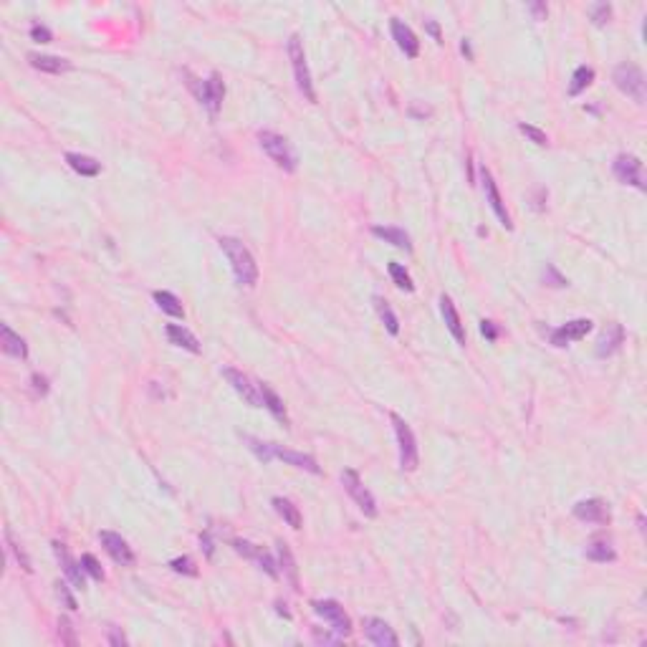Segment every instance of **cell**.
Returning <instances> with one entry per match:
<instances>
[{"label": "cell", "mask_w": 647, "mask_h": 647, "mask_svg": "<svg viewBox=\"0 0 647 647\" xmlns=\"http://www.w3.org/2000/svg\"><path fill=\"white\" fill-rule=\"evenodd\" d=\"M31 39H33V41H39V43H48V41L54 39V36H51V31H48L46 25H39V23H36V25L31 28Z\"/></svg>", "instance_id": "cell-45"}, {"label": "cell", "mask_w": 647, "mask_h": 647, "mask_svg": "<svg viewBox=\"0 0 647 647\" xmlns=\"http://www.w3.org/2000/svg\"><path fill=\"white\" fill-rule=\"evenodd\" d=\"M612 81H615V86L622 94L630 96L632 102L645 104V96H647L645 74H642L639 66H635V63H619V66L612 71Z\"/></svg>", "instance_id": "cell-3"}, {"label": "cell", "mask_w": 647, "mask_h": 647, "mask_svg": "<svg viewBox=\"0 0 647 647\" xmlns=\"http://www.w3.org/2000/svg\"><path fill=\"white\" fill-rule=\"evenodd\" d=\"M66 162L74 172H78L81 177H96L102 172V164L96 162L94 157H86V155H76V152H69L66 155Z\"/></svg>", "instance_id": "cell-26"}, {"label": "cell", "mask_w": 647, "mask_h": 647, "mask_svg": "<svg viewBox=\"0 0 647 647\" xmlns=\"http://www.w3.org/2000/svg\"><path fill=\"white\" fill-rule=\"evenodd\" d=\"M518 129H521V132L526 134V137H529L534 144H538V147H546V144H549V137H546V132H541L538 127L523 124V122H521V124H518Z\"/></svg>", "instance_id": "cell-38"}, {"label": "cell", "mask_w": 647, "mask_h": 647, "mask_svg": "<svg viewBox=\"0 0 647 647\" xmlns=\"http://www.w3.org/2000/svg\"><path fill=\"white\" fill-rule=\"evenodd\" d=\"M155 301L164 314H170L175 319H182V316H185V309L179 304V298L175 296V294H170V291H155Z\"/></svg>", "instance_id": "cell-31"}, {"label": "cell", "mask_w": 647, "mask_h": 647, "mask_svg": "<svg viewBox=\"0 0 647 647\" xmlns=\"http://www.w3.org/2000/svg\"><path fill=\"white\" fill-rule=\"evenodd\" d=\"M245 443H248L250 450L256 452V458H258V460H263V463H271V460H273V448H271V443H261L258 437H250V435H245Z\"/></svg>", "instance_id": "cell-35"}, {"label": "cell", "mask_w": 647, "mask_h": 647, "mask_svg": "<svg viewBox=\"0 0 647 647\" xmlns=\"http://www.w3.org/2000/svg\"><path fill=\"white\" fill-rule=\"evenodd\" d=\"M342 483H344V491L349 493L351 498H354V503L362 508V514L369 516V518H375V516H377V501H375V496L369 493V488L362 483V478H359L357 470H351V468L344 470V473H342Z\"/></svg>", "instance_id": "cell-7"}, {"label": "cell", "mask_w": 647, "mask_h": 647, "mask_svg": "<svg viewBox=\"0 0 647 647\" xmlns=\"http://www.w3.org/2000/svg\"><path fill=\"white\" fill-rule=\"evenodd\" d=\"M99 541H102L104 551L109 553V556L117 564H122V567H132V564H134L132 546L127 544V541L119 536V534H114V531H102V534H99Z\"/></svg>", "instance_id": "cell-10"}, {"label": "cell", "mask_w": 647, "mask_h": 647, "mask_svg": "<svg viewBox=\"0 0 647 647\" xmlns=\"http://www.w3.org/2000/svg\"><path fill=\"white\" fill-rule=\"evenodd\" d=\"M410 114H413V117H428L430 109H417V107H413V109H410Z\"/></svg>", "instance_id": "cell-53"}, {"label": "cell", "mask_w": 647, "mask_h": 647, "mask_svg": "<svg viewBox=\"0 0 647 647\" xmlns=\"http://www.w3.org/2000/svg\"><path fill=\"white\" fill-rule=\"evenodd\" d=\"M544 281L549 283V286H553V289H564V286H569V281H567V278H564L562 273L556 271L551 263L544 268Z\"/></svg>", "instance_id": "cell-39"}, {"label": "cell", "mask_w": 647, "mask_h": 647, "mask_svg": "<svg viewBox=\"0 0 647 647\" xmlns=\"http://www.w3.org/2000/svg\"><path fill=\"white\" fill-rule=\"evenodd\" d=\"M574 516H577L579 521L586 523H609V508L602 498L579 501L577 506H574Z\"/></svg>", "instance_id": "cell-16"}, {"label": "cell", "mask_w": 647, "mask_h": 647, "mask_svg": "<svg viewBox=\"0 0 647 647\" xmlns=\"http://www.w3.org/2000/svg\"><path fill=\"white\" fill-rule=\"evenodd\" d=\"M460 51H463V54L468 56V58H473V51H470V43H468V39H463V43H460Z\"/></svg>", "instance_id": "cell-52"}, {"label": "cell", "mask_w": 647, "mask_h": 647, "mask_svg": "<svg viewBox=\"0 0 647 647\" xmlns=\"http://www.w3.org/2000/svg\"><path fill=\"white\" fill-rule=\"evenodd\" d=\"M235 551L243 553V556H248V559H253V562L261 567V569L268 574V577H278V569H276V562H273L271 556L261 549V546L250 544V541H233Z\"/></svg>", "instance_id": "cell-19"}, {"label": "cell", "mask_w": 647, "mask_h": 647, "mask_svg": "<svg viewBox=\"0 0 647 647\" xmlns=\"http://www.w3.org/2000/svg\"><path fill=\"white\" fill-rule=\"evenodd\" d=\"M258 144L263 147V152L271 157L273 162L283 167L286 172H294L298 167V157L291 147V142L286 137L276 132H258Z\"/></svg>", "instance_id": "cell-2"}, {"label": "cell", "mask_w": 647, "mask_h": 647, "mask_svg": "<svg viewBox=\"0 0 647 647\" xmlns=\"http://www.w3.org/2000/svg\"><path fill=\"white\" fill-rule=\"evenodd\" d=\"M372 233L377 235V238H382L384 243H390V245H395V248H402V250H413V243H410V235L402 230V228H392V226H375L372 228Z\"/></svg>", "instance_id": "cell-25"}, {"label": "cell", "mask_w": 647, "mask_h": 647, "mask_svg": "<svg viewBox=\"0 0 647 647\" xmlns=\"http://www.w3.org/2000/svg\"><path fill=\"white\" fill-rule=\"evenodd\" d=\"M289 58H291V66H294V76H296L298 91H301L309 102H316L311 71H309V63H306V54H304V43H301L298 36H291L289 39Z\"/></svg>", "instance_id": "cell-5"}, {"label": "cell", "mask_w": 647, "mask_h": 647, "mask_svg": "<svg viewBox=\"0 0 647 647\" xmlns=\"http://www.w3.org/2000/svg\"><path fill=\"white\" fill-rule=\"evenodd\" d=\"M218 243H220V248H223V253L228 256V261H230L235 281L241 283V286H256L258 263H256V258H253V253H250L238 238H230V235H223Z\"/></svg>", "instance_id": "cell-1"}, {"label": "cell", "mask_w": 647, "mask_h": 647, "mask_svg": "<svg viewBox=\"0 0 647 647\" xmlns=\"http://www.w3.org/2000/svg\"><path fill=\"white\" fill-rule=\"evenodd\" d=\"M271 448H273V458H281L283 463H289V465H294V468L309 470V473H314V476H319V473H321L319 463H316L311 455L289 450V448H281V445H276V443H271Z\"/></svg>", "instance_id": "cell-18"}, {"label": "cell", "mask_w": 647, "mask_h": 647, "mask_svg": "<svg viewBox=\"0 0 647 647\" xmlns=\"http://www.w3.org/2000/svg\"><path fill=\"white\" fill-rule=\"evenodd\" d=\"M314 642L316 645H339L342 642V635H331V632H321L319 627H314Z\"/></svg>", "instance_id": "cell-42"}, {"label": "cell", "mask_w": 647, "mask_h": 647, "mask_svg": "<svg viewBox=\"0 0 647 647\" xmlns=\"http://www.w3.org/2000/svg\"><path fill=\"white\" fill-rule=\"evenodd\" d=\"M31 382H33V390H36V395H46V392H48V380H46V377L33 375Z\"/></svg>", "instance_id": "cell-48"}, {"label": "cell", "mask_w": 647, "mask_h": 647, "mask_svg": "<svg viewBox=\"0 0 647 647\" xmlns=\"http://www.w3.org/2000/svg\"><path fill=\"white\" fill-rule=\"evenodd\" d=\"M592 81H594V69H589V66H579V69L574 71V76H571L569 94L571 96H579L586 89V86L592 84Z\"/></svg>", "instance_id": "cell-32"}, {"label": "cell", "mask_w": 647, "mask_h": 647, "mask_svg": "<svg viewBox=\"0 0 647 647\" xmlns=\"http://www.w3.org/2000/svg\"><path fill=\"white\" fill-rule=\"evenodd\" d=\"M392 425H395V432H397V443H399V468L402 470H415L417 463H420V452H417V440H415L413 428L407 425L397 413H392Z\"/></svg>", "instance_id": "cell-4"}, {"label": "cell", "mask_w": 647, "mask_h": 647, "mask_svg": "<svg viewBox=\"0 0 647 647\" xmlns=\"http://www.w3.org/2000/svg\"><path fill=\"white\" fill-rule=\"evenodd\" d=\"M622 344H624L622 324H609V327L602 331L600 342H597V357H609V354H615Z\"/></svg>", "instance_id": "cell-21"}, {"label": "cell", "mask_w": 647, "mask_h": 647, "mask_svg": "<svg viewBox=\"0 0 647 647\" xmlns=\"http://www.w3.org/2000/svg\"><path fill=\"white\" fill-rule=\"evenodd\" d=\"M481 331H483V336L488 339V342H496V339H498V327L488 319L481 321Z\"/></svg>", "instance_id": "cell-46"}, {"label": "cell", "mask_w": 647, "mask_h": 647, "mask_svg": "<svg viewBox=\"0 0 647 647\" xmlns=\"http://www.w3.org/2000/svg\"><path fill=\"white\" fill-rule=\"evenodd\" d=\"M612 172H615V177L619 179L622 185H632V188H637V190L647 188L645 167H642V162H639V157L617 155L615 162H612Z\"/></svg>", "instance_id": "cell-8"}, {"label": "cell", "mask_w": 647, "mask_h": 647, "mask_svg": "<svg viewBox=\"0 0 647 647\" xmlns=\"http://www.w3.org/2000/svg\"><path fill=\"white\" fill-rule=\"evenodd\" d=\"M109 645H114V647H124L127 645L124 632H119V627H109Z\"/></svg>", "instance_id": "cell-47"}, {"label": "cell", "mask_w": 647, "mask_h": 647, "mask_svg": "<svg viewBox=\"0 0 647 647\" xmlns=\"http://www.w3.org/2000/svg\"><path fill=\"white\" fill-rule=\"evenodd\" d=\"M481 179H483L485 197H488V203H491L493 212H496V218L501 220V226L506 228V230H511V228H514V223H511V215H508V210H506V203H503V197H501L498 185H496L493 175L485 170V167H481Z\"/></svg>", "instance_id": "cell-11"}, {"label": "cell", "mask_w": 647, "mask_h": 647, "mask_svg": "<svg viewBox=\"0 0 647 647\" xmlns=\"http://www.w3.org/2000/svg\"><path fill=\"white\" fill-rule=\"evenodd\" d=\"M33 69L46 71V74H63L71 69V61L61 58V56H48V54H28Z\"/></svg>", "instance_id": "cell-24"}, {"label": "cell", "mask_w": 647, "mask_h": 647, "mask_svg": "<svg viewBox=\"0 0 647 647\" xmlns=\"http://www.w3.org/2000/svg\"><path fill=\"white\" fill-rule=\"evenodd\" d=\"M428 31L432 33V39H435V41H440V28H437V23H435V21H428Z\"/></svg>", "instance_id": "cell-51"}, {"label": "cell", "mask_w": 647, "mask_h": 647, "mask_svg": "<svg viewBox=\"0 0 647 647\" xmlns=\"http://www.w3.org/2000/svg\"><path fill=\"white\" fill-rule=\"evenodd\" d=\"M440 311H443V319H445L448 331L455 336V342L465 347V329H463V321H460V316H458V309H455V304H452V298L445 296V294L440 296Z\"/></svg>", "instance_id": "cell-20"}, {"label": "cell", "mask_w": 647, "mask_h": 647, "mask_svg": "<svg viewBox=\"0 0 647 647\" xmlns=\"http://www.w3.org/2000/svg\"><path fill=\"white\" fill-rule=\"evenodd\" d=\"M273 508H276V514L281 516V518L289 523L291 529H301V523H304V518H301V511H298V506H294L289 498L276 496V498H273Z\"/></svg>", "instance_id": "cell-27"}, {"label": "cell", "mask_w": 647, "mask_h": 647, "mask_svg": "<svg viewBox=\"0 0 647 647\" xmlns=\"http://www.w3.org/2000/svg\"><path fill=\"white\" fill-rule=\"evenodd\" d=\"M392 36H395L402 54L410 56V58H417V54H420V41H417V36H415V31L410 25L402 23L399 18H392Z\"/></svg>", "instance_id": "cell-17"}, {"label": "cell", "mask_w": 647, "mask_h": 647, "mask_svg": "<svg viewBox=\"0 0 647 647\" xmlns=\"http://www.w3.org/2000/svg\"><path fill=\"white\" fill-rule=\"evenodd\" d=\"M6 538H8L10 549L16 551V556H18V562H21V567H23L25 571H31V562H28V556H25V553H23V549H21V546H18L16 541H13V534H10V529L6 531Z\"/></svg>", "instance_id": "cell-44"}, {"label": "cell", "mask_w": 647, "mask_h": 647, "mask_svg": "<svg viewBox=\"0 0 647 647\" xmlns=\"http://www.w3.org/2000/svg\"><path fill=\"white\" fill-rule=\"evenodd\" d=\"M364 635H366V639L377 647H397L399 645V637L395 635V630H392L384 619H380V617H366Z\"/></svg>", "instance_id": "cell-12"}, {"label": "cell", "mask_w": 647, "mask_h": 647, "mask_svg": "<svg viewBox=\"0 0 647 647\" xmlns=\"http://www.w3.org/2000/svg\"><path fill=\"white\" fill-rule=\"evenodd\" d=\"M0 344H3V351L10 354V357H16V359L28 357V347H25L23 336H18L8 324L0 327Z\"/></svg>", "instance_id": "cell-22"}, {"label": "cell", "mask_w": 647, "mask_h": 647, "mask_svg": "<svg viewBox=\"0 0 647 647\" xmlns=\"http://www.w3.org/2000/svg\"><path fill=\"white\" fill-rule=\"evenodd\" d=\"M54 586H56V597L66 604V609L74 612V609H76V600H74V594L69 592V584H66V582H56Z\"/></svg>", "instance_id": "cell-41"}, {"label": "cell", "mask_w": 647, "mask_h": 647, "mask_svg": "<svg viewBox=\"0 0 647 647\" xmlns=\"http://www.w3.org/2000/svg\"><path fill=\"white\" fill-rule=\"evenodd\" d=\"M584 553H586V559L600 562V564L615 562V559H617V551L612 549V544H609V541H602V538H594L592 544L586 546Z\"/></svg>", "instance_id": "cell-29"}, {"label": "cell", "mask_w": 647, "mask_h": 647, "mask_svg": "<svg viewBox=\"0 0 647 647\" xmlns=\"http://www.w3.org/2000/svg\"><path fill=\"white\" fill-rule=\"evenodd\" d=\"M278 559H281V569L283 574L289 577V582L294 584V589H298V567L296 562H294V553H291L289 544H283V541H278Z\"/></svg>", "instance_id": "cell-30"}, {"label": "cell", "mask_w": 647, "mask_h": 647, "mask_svg": "<svg viewBox=\"0 0 647 647\" xmlns=\"http://www.w3.org/2000/svg\"><path fill=\"white\" fill-rule=\"evenodd\" d=\"M314 612L319 617H324V619L331 624V630H334L336 635H342V637H349L351 635V619H349V615L344 612V607L339 602H334V600L314 602Z\"/></svg>", "instance_id": "cell-9"}, {"label": "cell", "mask_w": 647, "mask_h": 647, "mask_svg": "<svg viewBox=\"0 0 647 647\" xmlns=\"http://www.w3.org/2000/svg\"><path fill=\"white\" fill-rule=\"evenodd\" d=\"M223 377H226L228 382H230V387H233V390L238 392V395H241L250 407H263L261 392L250 384V380L243 375V372H238V369H233V366H226V369H223Z\"/></svg>", "instance_id": "cell-13"}, {"label": "cell", "mask_w": 647, "mask_h": 647, "mask_svg": "<svg viewBox=\"0 0 647 647\" xmlns=\"http://www.w3.org/2000/svg\"><path fill=\"white\" fill-rule=\"evenodd\" d=\"M531 10H534V16H536L538 21H544L546 13H549V10H546V6H541V3H534V6H531Z\"/></svg>", "instance_id": "cell-49"}, {"label": "cell", "mask_w": 647, "mask_h": 647, "mask_svg": "<svg viewBox=\"0 0 647 647\" xmlns=\"http://www.w3.org/2000/svg\"><path fill=\"white\" fill-rule=\"evenodd\" d=\"M81 567H84V571H86V574H89L91 579H96V582H104L102 564L96 562L91 553H84V556H81Z\"/></svg>", "instance_id": "cell-37"}, {"label": "cell", "mask_w": 647, "mask_h": 647, "mask_svg": "<svg viewBox=\"0 0 647 647\" xmlns=\"http://www.w3.org/2000/svg\"><path fill=\"white\" fill-rule=\"evenodd\" d=\"M54 553H56V559H58V564H61L66 579H69L76 589H84L86 577H84V567H81V562H74V559H71V553L66 551V546L58 544V541H54Z\"/></svg>", "instance_id": "cell-15"}, {"label": "cell", "mask_w": 647, "mask_h": 647, "mask_svg": "<svg viewBox=\"0 0 647 647\" xmlns=\"http://www.w3.org/2000/svg\"><path fill=\"white\" fill-rule=\"evenodd\" d=\"M58 637H61V642H66V645H76L74 627H71V622L66 619V617H61V619H58Z\"/></svg>", "instance_id": "cell-43"}, {"label": "cell", "mask_w": 647, "mask_h": 647, "mask_svg": "<svg viewBox=\"0 0 647 647\" xmlns=\"http://www.w3.org/2000/svg\"><path fill=\"white\" fill-rule=\"evenodd\" d=\"M609 18H612V6H609V3H597V6H592L594 25H604Z\"/></svg>", "instance_id": "cell-40"}, {"label": "cell", "mask_w": 647, "mask_h": 647, "mask_svg": "<svg viewBox=\"0 0 647 647\" xmlns=\"http://www.w3.org/2000/svg\"><path fill=\"white\" fill-rule=\"evenodd\" d=\"M375 304H377V314H380L382 324L387 327V331H390V334H397V331H399V321H397V316H395V311L390 309V304H387V301H382V298H375Z\"/></svg>", "instance_id": "cell-33"}, {"label": "cell", "mask_w": 647, "mask_h": 647, "mask_svg": "<svg viewBox=\"0 0 647 647\" xmlns=\"http://www.w3.org/2000/svg\"><path fill=\"white\" fill-rule=\"evenodd\" d=\"M190 89L195 91L197 102L203 104L205 109H208L212 117H215V114L220 111L223 96H226V86H223V81H220L218 74H210V76L205 78V81H197V78H193V81H190Z\"/></svg>", "instance_id": "cell-6"}, {"label": "cell", "mask_w": 647, "mask_h": 647, "mask_svg": "<svg viewBox=\"0 0 647 647\" xmlns=\"http://www.w3.org/2000/svg\"><path fill=\"white\" fill-rule=\"evenodd\" d=\"M589 331H592V321H589V319L567 321L564 327L553 329V331H551V344H553V347H567V344H571V342L584 339Z\"/></svg>", "instance_id": "cell-14"}, {"label": "cell", "mask_w": 647, "mask_h": 647, "mask_svg": "<svg viewBox=\"0 0 647 647\" xmlns=\"http://www.w3.org/2000/svg\"><path fill=\"white\" fill-rule=\"evenodd\" d=\"M200 541H203V546H205V553H208V556H212V549H215V546H212L210 534H203V536H200Z\"/></svg>", "instance_id": "cell-50"}, {"label": "cell", "mask_w": 647, "mask_h": 647, "mask_svg": "<svg viewBox=\"0 0 647 647\" xmlns=\"http://www.w3.org/2000/svg\"><path fill=\"white\" fill-rule=\"evenodd\" d=\"M390 276H392V281H395V286H397V289L415 291V283H413V278H410V273L405 271V265L390 263Z\"/></svg>", "instance_id": "cell-34"}, {"label": "cell", "mask_w": 647, "mask_h": 647, "mask_svg": "<svg viewBox=\"0 0 647 647\" xmlns=\"http://www.w3.org/2000/svg\"><path fill=\"white\" fill-rule=\"evenodd\" d=\"M258 392H261V399H263V407H268L273 413V417H278L281 422H286L289 417H286V407H283V399L276 395V392L268 387L265 382L258 384Z\"/></svg>", "instance_id": "cell-28"}, {"label": "cell", "mask_w": 647, "mask_h": 647, "mask_svg": "<svg viewBox=\"0 0 647 647\" xmlns=\"http://www.w3.org/2000/svg\"><path fill=\"white\" fill-rule=\"evenodd\" d=\"M167 336H170V342L175 344V347H182V349L193 351V354H200V351H203L197 336L193 334L190 329L179 327V324H170V327H167Z\"/></svg>", "instance_id": "cell-23"}, {"label": "cell", "mask_w": 647, "mask_h": 647, "mask_svg": "<svg viewBox=\"0 0 647 647\" xmlns=\"http://www.w3.org/2000/svg\"><path fill=\"white\" fill-rule=\"evenodd\" d=\"M170 569L177 571V574H188V577H195V574H197V567H195V562H193L190 556H177V559H172Z\"/></svg>", "instance_id": "cell-36"}]
</instances>
